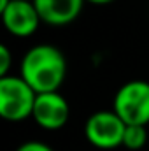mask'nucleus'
<instances>
[{"label": "nucleus", "instance_id": "obj_5", "mask_svg": "<svg viewBox=\"0 0 149 151\" xmlns=\"http://www.w3.org/2000/svg\"><path fill=\"white\" fill-rule=\"evenodd\" d=\"M69 116L70 106L63 95H60L58 91L37 93L32 118L39 127L46 130H58L69 121Z\"/></svg>", "mask_w": 149, "mask_h": 151}, {"label": "nucleus", "instance_id": "obj_10", "mask_svg": "<svg viewBox=\"0 0 149 151\" xmlns=\"http://www.w3.org/2000/svg\"><path fill=\"white\" fill-rule=\"evenodd\" d=\"M16 151H54V150L49 148L46 142H40V141H28V142H23L21 146H18Z\"/></svg>", "mask_w": 149, "mask_h": 151}, {"label": "nucleus", "instance_id": "obj_3", "mask_svg": "<svg viewBox=\"0 0 149 151\" xmlns=\"http://www.w3.org/2000/svg\"><path fill=\"white\" fill-rule=\"evenodd\" d=\"M112 111L117 114L125 125L149 123V83L148 81H128L114 95Z\"/></svg>", "mask_w": 149, "mask_h": 151}, {"label": "nucleus", "instance_id": "obj_2", "mask_svg": "<svg viewBox=\"0 0 149 151\" xmlns=\"http://www.w3.org/2000/svg\"><path fill=\"white\" fill-rule=\"evenodd\" d=\"M37 93L21 76L0 77V116L7 121H23L34 113Z\"/></svg>", "mask_w": 149, "mask_h": 151}, {"label": "nucleus", "instance_id": "obj_8", "mask_svg": "<svg viewBox=\"0 0 149 151\" xmlns=\"http://www.w3.org/2000/svg\"><path fill=\"white\" fill-rule=\"evenodd\" d=\"M148 142V132H146V127H140V125H126V130H125V137H123V146L126 150L137 151L142 150Z\"/></svg>", "mask_w": 149, "mask_h": 151}, {"label": "nucleus", "instance_id": "obj_7", "mask_svg": "<svg viewBox=\"0 0 149 151\" xmlns=\"http://www.w3.org/2000/svg\"><path fill=\"white\" fill-rule=\"evenodd\" d=\"M44 23L63 27L79 16L84 0H32Z\"/></svg>", "mask_w": 149, "mask_h": 151}, {"label": "nucleus", "instance_id": "obj_9", "mask_svg": "<svg viewBox=\"0 0 149 151\" xmlns=\"http://www.w3.org/2000/svg\"><path fill=\"white\" fill-rule=\"evenodd\" d=\"M11 51H9V47L5 46V44H2L0 46V77H5V76H9V69H11Z\"/></svg>", "mask_w": 149, "mask_h": 151}, {"label": "nucleus", "instance_id": "obj_1", "mask_svg": "<svg viewBox=\"0 0 149 151\" xmlns=\"http://www.w3.org/2000/svg\"><path fill=\"white\" fill-rule=\"evenodd\" d=\"M67 74L63 53L51 44H37L30 47L19 65V76L34 88L35 93L56 91Z\"/></svg>", "mask_w": 149, "mask_h": 151}, {"label": "nucleus", "instance_id": "obj_11", "mask_svg": "<svg viewBox=\"0 0 149 151\" xmlns=\"http://www.w3.org/2000/svg\"><path fill=\"white\" fill-rule=\"evenodd\" d=\"M11 2H12V0H0V12H2L4 9H7V5H9Z\"/></svg>", "mask_w": 149, "mask_h": 151}, {"label": "nucleus", "instance_id": "obj_12", "mask_svg": "<svg viewBox=\"0 0 149 151\" xmlns=\"http://www.w3.org/2000/svg\"><path fill=\"white\" fill-rule=\"evenodd\" d=\"M84 2H91V4H97V5H102V4H109L112 0H84Z\"/></svg>", "mask_w": 149, "mask_h": 151}, {"label": "nucleus", "instance_id": "obj_6", "mask_svg": "<svg viewBox=\"0 0 149 151\" xmlns=\"http://www.w3.org/2000/svg\"><path fill=\"white\" fill-rule=\"evenodd\" d=\"M2 21L7 32L14 37H30L42 21L32 0H12L2 12Z\"/></svg>", "mask_w": 149, "mask_h": 151}, {"label": "nucleus", "instance_id": "obj_4", "mask_svg": "<svg viewBox=\"0 0 149 151\" xmlns=\"http://www.w3.org/2000/svg\"><path fill=\"white\" fill-rule=\"evenodd\" d=\"M126 125L114 111H97L84 125V135L88 142L98 150H114L123 146Z\"/></svg>", "mask_w": 149, "mask_h": 151}]
</instances>
